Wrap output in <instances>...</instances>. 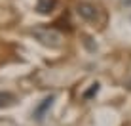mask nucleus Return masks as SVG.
<instances>
[{
    "mask_svg": "<svg viewBox=\"0 0 131 126\" xmlns=\"http://www.w3.org/2000/svg\"><path fill=\"white\" fill-rule=\"evenodd\" d=\"M34 37L44 44V46L49 48H59L61 46V34L53 29H46V27H40V29H34Z\"/></svg>",
    "mask_w": 131,
    "mask_h": 126,
    "instance_id": "obj_1",
    "label": "nucleus"
},
{
    "mask_svg": "<svg viewBox=\"0 0 131 126\" xmlns=\"http://www.w3.org/2000/svg\"><path fill=\"white\" fill-rule=\"evenodd\" d=\"M76 13L80 15V19L88 21V23H95L99 19V10L91 2H78L76 4Z\"/></svg>",
    "mask_w": 131,
    "mask_h": 126,
    "instance_id": "obj_2",
    "label": "nucleus"
},
{
    "mask_svg": "<svg viewBox=\"0 0 131 126\" xmlns=\"http://www.w3.org/2000/svg\"><path fill=\"white\" fill-rule=\"evenodd\" d=\"M53 100H55V96H48V97H44L42 100V103H40L38 107L34 109V113H32V116H34V120H44V116H46V113L49 111V107L53 105Z\"/></svg>",
    "mask_w": 131,
    "mask_h": 126,
    "instance_id": "obj_3",
    "label": "nucleus"
},
{
    "mask_svg": "<svg viewBox=\"0 0 131 126\" xmlns=\"http://www.w3.org/2000/svg\"><path fill=\"white\" fill-rule=\"evenodd\" d=\"M55 6H57V0H38L36 10H38V13H42V15H48V13H51L55 10Z\"/></svg>",
    "mask_w": 131,
    "mask_h": 126,
    "instance_id": "obj_4",
    "label": "nucleus"
},
{
    "mask_svg": "<svg viewBox=\"0 0 131 126\" xmlns=\"http://www.w3.org/2000/svg\"><path fill=\"white\" fill-rule=\"evenodd\" d=\"M12 101H13V96H12V94H8V92H0V107L10 105Z\"/></svg>",
    "mask_w": 131,
    "mask_h": 126,
    "instance_id": "obj_5",
    "label": "nucleus"
}]
</instances>
